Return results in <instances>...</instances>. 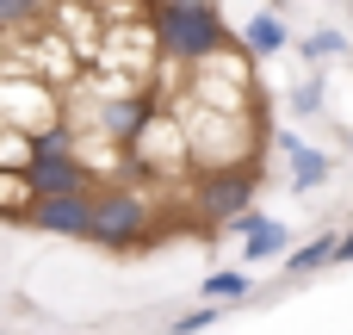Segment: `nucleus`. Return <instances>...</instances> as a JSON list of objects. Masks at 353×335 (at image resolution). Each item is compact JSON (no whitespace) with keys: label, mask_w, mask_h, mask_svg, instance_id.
I'll use <instances>...</instances> for the list:
<instances>
[{"label":"nucleus","mask_w":353,"mask_h":335,"mask_svg":"<svg viewBox=\"0 0 353 335\" xmlns=\"http://www.w3.org/2000/svg\"><path fill=\"white\" fill-rule=\"evenodd\" d=\"M285 249H292V230H285L279 218H267V211H261V218H254V230L242 236V261H248V267H261V261H279Z\"/></svg>","instance_id":"1a4fd4ad"},{"label":"nucleus","mask_w":353,"mask_h":335,"mask_svg":"<svg viewBox=\"0 0 353 335\" xmlns=\"http://www.w3.org/2000/svg\"><path fill=\"white\" fill-rule=\"evenodd\" d=\"M323 106H329V81H323V75H310V81L292 87V112H298V118H316Z\"/></svg>","instance_id":"2eb2a0df"},{"label":"nucleus","mask_w":353,"mask_h":335,"mask_svg":"<svg viewBox=\"0 0 353 335\" xmlns=\"http://www.w3.org/2000/svg\"><path fill=\"white\" fill-rule=\"evenodd\" d=\"M254 193H261L254 155L230 162V168H199V218H211V224H230V218L254 211Z\"/></svg>","instance_id":"39448f33"},{"label":"nucleus","mask_w":353,"mask_h":335,"mask_svg":"<svg viewBox=\"0 0 353 335\" xmlns=\"http://www.w3.org/2000/svg\"><path fill=\"white\" fill-rule=\"evenodd\" d=\"M285 44H292V25H285L273 6H261V12L242 25V50H248V56H279Z\"/></svg>","instance_id":"6e6552de"},{"label":"nucleus","mask_w":353,"mask_h":335,"mask_svg":"<svg viewBox=\"0 0 353 335\" xmlns=\"http://www.w3.org/2000/svg\"><path fill=\"white\" fill-rule=\"evenodd\" d=\"M254 292V280L242 274V267H217V274H205V305H236V298H248Z\"/></svg>","instance_id":"ddd939ff"},{"label":"nucleus","mask_w":353,"mask_h":335,"mask_svg":"<svg viewBox=\"0 0 353 335\" xmlns=\"http://www.w3.org/2000/svg\"><path fill=\"white\" fill-rule=\"evenodd\" d=\"M149 44L161 62H180V68H199L211 56L230 50V31H223V12L217 0H149Z\"/></svg>","instance_id":"f257e3e1"},{"label":"nucleus","mask_w":353,"mask_h":335,"mask_svg":"<svg viewBox=\"0 0 353 335\" xmlns=\"http://www.w3.org/2000/svg\"><path fill=\"white\" fill-rule=\"evenodd\" d=\"M347 261H353V224L335 236V261H329V267H347Z\"/></svg>","instance_id":"a211bd4d"},{"label":"nucleus","mask_w":353,"mask_h":335,"mask_svg":"<svg viewBox=\"0 0 353 335\" xmlns=\"http://www.w3.org/2000/svg\"><path fill=\"white\" fill-rule=\"evenodd\" d=\"M0 124L19 137H43L50 124H62V93L37 75H19L0 62Z\"/></svg>","instance_id":"20e7f679"},{"label":"nucleus","mask_w":353,"mask_h":335,"mask_svg":"<svg viewBox=\"0 0 353 335\" xmlns=\"http://www.w3.org/2000/svg\"><path fill=\"white\" fill-rule=\"evenodd\" d=\"M211 323H223V305H199V311L174 317V329H168V335H205Z\"/></svg>","instance_id":"f3484780"},{"label":"nucleus","mask_w":353,"mask_h":335,"mask_svg":"<svg viewBox=\"0 0 353 335\" xmlns=\"http://www.w3.org/2000/svg\"><path fill=\"white\" fill-rule=\"evenodd\" d=\"M329 261H335V230H323V236L298 242V249L285 255V274H292V280H304V274H316V267H329Z\"/></svg>","instance_id":"f8f14e48"},{"label":"nucleus","mask_w":353,"mask_h":335,"mask_svg":"<svg viewBox=\"0 0 353 335\" xmlns=\"http://www.w3.org/2000/svg\"><path fill=\"white\" fill-rule=\"evenodd\" d=\"M329 155L323 149H310V143H298L292 149V193H316V186H329Z\"/></svg>","instance_id":"9b49d317"},{"label":"nucleus","mask_w":353,"mask_h":335,"mask_svg":"<svg viewBox=\"0 0 353 335\" xmlns=\"http://www.w3.org/2000/svg\"><path fill=\"white\" fill-rule=\"evenodd\" d=\"M25 224H31V230H43V236H74V242H87V236H93V193H62V199H31Z\"/></svg>","instance_id":"0eeeda50"},{"label":"nucleus","mask_w":353,"mask_h":335,"mask_svg":"<svg viewBox=\"0 0 353 335\" xmlns=\"http://www.w3.org/2000/svg\"><path fill=\"white\" fill-rule=\"evenodd\" d=\"M19 180L31 199H62V193H99V168L81 155L74 143V124H50L43 137H31L25 162H19Z\"/></svg>","instance_id":"f03ea898"},{"label":"nucleus","mask_w":353,"mask_h":335,"mask_svg":"<svg viewBox=\"0 0 353 335\" xmlns=\"http://www.w3.org/2000/svg\"><path fill=\"white\" fill-rule=\"evenodd\" d=\"M298 50L310 62H323V56H347V37L341 31H310V37H298Z\"/></svg>","instance_id":"dca6fc26"},{"label":"nucleus","mask_w":353,"mask_h":335,"mask_svg":"<svg viewBox=\"0 0 353 335\" xmlns=\"http://www.w3.org/2000/svg\"><path fill=\"white\" fill-rule=\"evenodd\" d=\"M25 211H31V193H25L19 168H0V224H25Z\"/></svg>","instance_id":"4468645a"},{"label":"nucleus","mask_w":353,"mask_h":335,"mask_svg":"<svg viewBox=\"0 0 353 335\" xmlns=\"http://www.w3.org/2000/svg\"><path fill=\"white\" fill-rule=\"evenodd\" d=\"M50 25V0H0V44H19Z\"/></svg>","instance_id":"9d476101"},{"label":"nucleus","mask_w":353,"mask_h":335,"mask_svg":"<svg viewBox=\"0 0 353 335\" xmlns=\"http://www.w3.org/2000/svg\"><path fill=\"white\" fill-rule=\"evenodd\" d=\"M149 118H161V99H155V93H105L99 112H93V131H99L112 149L130 155V143L149 131Z\"/></svg>","instance_id":"423d86ee"},{"label":"nucleus","mask_w":353,"mask_h":335,"mask_svg":"<svg viewBox=\"0 0 353 335\" xmlns=\"http://www.w3.org/2000/svg\"><path fill=\"white\" fill-rule=\"evenodd\" d=\"M155 236V199L143 186H99L93 193V236L105 255H137Z\"/></svg>","instance_id":"7ed1b4c3"}]
</instances>
